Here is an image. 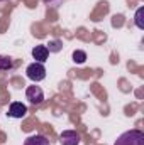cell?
I'll list each match as a JSON object with an SVG mask.
<instances>
[{
    "label": "cell",
    "instance_id": "cell-2",
    "mask_svg": "<svg viewBox=\"0 0 144 145\" xmlns=\"http://www.w3.org/2000/svg\"><path fill=\"white\" fill-rule=\"evenodd\" d=\"M26 74H27V78H29L31 81L39 83V81H42V79L46 78V68H44L42 63H36V61H34V63H31V64L27 66Z\"/></svg>",
    "mask_w": 144,
    "mask_h": 145
},
{
    "label": "cell",
    "instance_id": "cell-5",
    "mask_svg": "<svg viewBox=\"0 0 144 145\" xmlns=\"http://www.w3.org/2000/svg\"><path fill=\"white\" fill-rule=\"evenodd\" d=\"M27 115V106L19 101H12L9 106V116L10 118H24Z\"/></svg>",
    "mask_w": 144,
    "mask_h": 145
},
{
    "label": "cell",
    "instance_id": "cell-8",
    "mask_svg": "<svg viewBox=\"0 0 144 145\" xmlns=\"http://www.w3.org/2000/svg\"><path fill=\"white\" fill-rule=\"evenodd\" d=\"M14 68V61L10 56H0V72H7Z\"/></svg>",
    "mask_w": 144,
    "mask_h": 145
},
{
    "label": "cell",
    "instance_id": "cell-7",
    "mask_svg": "<svg viewBox=\"0 0 144 145\" xmlns=\"http://www.w3.org/2000/svg\"><path fill=\"white\" fill-rule=\"evenodd\" d=\"M24 145H51V142L44 137V135H31V137H27L26 140H24Z\"/></svg>",
    "mask_w": 144,
    "mask_h": 145
},
{
    "label": "cell",
    "instance_id": "cell-4",
    "mask_svg": "<svg viewBox=\"0 0 144 145\" xmlns=\"http://www.w3.org/2000/svg\"><path fill=\"white\" fill-rule=\"evenodd\" d=\"M26 96H27V100L36 106V105H41L42 101H44V93H42V89L39 88V86H29L27 89H26Z\"/></svg>",
    "mask_w": 144,
    "mask_h": 145
},
{
    "label": "cell",
    "instance_id": "cell-3",
    "mask_svg": "<svg viewBox=\"0 0 144 145\" xmlns=\"http://www.w3.org/2000/svg\"><path fill=\"white\" fill-rule=\"evenodd\" d=\"M81 138L76 130H65L59 135V144L61 145H80Z\"/></svg>",
    "mask_w": 144,
    "mask_h": 145
},
{
    "label": "cell",
    "instance_id": "cell-10",
    "mask_svg": "<svg viewBox=\"0 0 144 145\" xmlns=\"http://www.w3.org/2000/svg\"><path fill=\"white\" fill-rule=\"evenodd\" d=\"M71 57L76 64H83V63L87 61V52H85V51H75Z\"/></svg>",
    "mask_w": 144,
    "mask_h": 145
},
{
    "label": "cell",
    "instance_id": "cell-1",
    "mask_svg": "<svg viewBox=\"0 0 144 145\" xmlns=\"http://www.w3.org/2000/svg\"><path fill=\"white\" fill-rule=\"evenodd\" d=\"M114 145H144V132L134 128L129 132H124Z\"/></svg>",
    "mask_w": 144,
    "mask_h": 145
},
{
    "label": "cell",
    "instance_id": "cell-11",
    "mask_svg": "<svg viewBox=\"0 0 144 145\" xmlns=\"http://www.w3.org/2000/svg\"><path fill=\"white\" fill-rule=\"evenodd\" d=\"M0 2H3V0H0Z\"/></svg>",
    "mask_w": 144,
    "mask_h": 145
},
{
    "label": "cell",
    "instance_id": "cell-6",
    "mask_svg": "<svg viewBox=\"0 0 144 145\" xmlns=\"http://www.w3.org/2000/svg\"><path fill=\"white\" fill-rule=\"evenodd\" d=\"M32 57L36 59V63H46L48 61V57H49V49H48V46H44V44H39L36 47H32Z\"/></svg>",
    "mask_w": 144,
    "mask_h": 145
},
{
    "label": "cell",
    "instance_id": "cell-9",
    "mask_svg": "<svg viewBox=\"0 0 144 145\" xmlns=\"http://www.w3.org/2000/svg\"><path fill=\"white\" fill-rule=\"evenodd\" d=\"M144 7H139L137 10H136V17H134V22H136V25L139 27V29H144Z\"/></svg>",
    "mask_w": 144,
    "mask_h": 145
}]
</instances>
